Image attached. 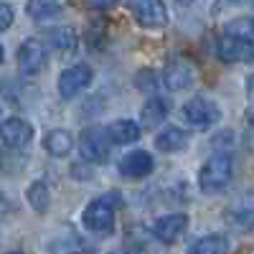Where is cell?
Masks as SVG:
<instances>
[{
	"label": "cell",
	"instance_id": "27",
	"mask_svg": "<svg viewBox=\"0 0 254 254\" xmlns=\"http://www.w3.org/2000/svg\"><path fill=\"white\" fill-rule=\"evenodd\" d=\"M87 8H92V10H112L115 3H87Z\"/></svg>",
	"mask_w": 254,
	"mask_h": 254
},
{
	"label": "cell",
	"instance_id": "8",
	"mask_svg": "<svg viewBox=\"0 0 254 254\" xmlns=\"http://www.w3.org/2000/svg\"><path fill=\"white\" fill-rule=\"evenodd\" d=\"M92 79H94V71H92L89 64H74V66H66L59 74V97L66 99V102L79 97L92 84Z\"/></svg>",
	"mask_w": 254,
	"mask_h": 254
},
{
	"label": "cell",
	"instance_id": "1",
	"mask_svg": "<svg viewBox=\"0 0 254 254\" xmlns=\"http://www.w3.org/2000/svg\"><path fill=\"white\" fill-rule=\"evenodd\" d=\"M231 181H234V155L231 153H214L198 171V188L206 196L221 193Z\"/></svg>",
	"mask_w": 254,
	"mask_h": 254
},
{
	"label": "cell",
	"instance_id": "31",
	"mask_svg": "<svg viewBox=\"0 0 254 254\" xmlns=\"http://www.w3.org/2000/svg\"><path fill=\"white\" fill-rule=\"evenodd\" d=\"M115 254H125V252H115Z\"/></svg>",
	"mask_w": 254,
	"mask_h": 254
},
{
	"label": "cell",
	"instance_id": "18",
	"mask_svg": "<svg viewBox=\"0 0 254 254\" xmlns=\"http://www.w3.org/2000/svg\"><path fill=\"white\" fill-rule=\"evenodd\" d=\"M26 201L36 214H46V211L51 208V188H49V183L41 181V178L33 181L26 188Z\"/></svg>",
	"mask_w": 254,
	"mask_h": 254
},
{
	"label": "cell",
	"instance_id": "17",
	"mask_svg": "<svg viewBox=\"0 0 254 254\" xmlns=\"http://www.w3.org/2000/svg\"><path fill=\"white\" fill-rule=\"evenodd\" d=\"M44 147L51 158H66L74 150V135L64 127H54L44 135Z\"/></svg>",
	"mask_w": 254,
	"mask_h": 254
},
{
	"label": "cell",
	"instance_id": "9",
	"mask_svg": "<svg viewBox=\"0 0 254 254\" xmlns=\"http://www.w3.org/2000/svg\"><path fill=\"white\" fill-rule=\"evenodd\" d=\"M132 13V20L137 26L147 28V31H158V28H165L168 26V5L165 3H158V0H132L127 3Z\"/></svg>",
	"mask_w": 254,
	"mask_h": 254
},
{
	"label": "cell",
	"instance_id": "7",
	"mask_svg": "<svg viewBox=\"0 0 254 254\" xmlns=\"http://www.w3.org/2000/svg\"><path fill=\"white\" fill-rule=\"evenodd\" d=\"M33 125L23 117H5L0 120V142L10 150H26V147L33 142Z\"/></svg>",
	"mask_w": 254,
	"mask_h": 254
},
{
	"label": "cell",
	"instance_id": "2",
	"mask_svg": "<svg viewBox=\"0 0 254 254\" xmlns=\"http://www.w3.org/2000/svg\"><path fill=\"white\" fill-rule=\"evenodd\" d=\"M81 226L92 237H110L115 231V201H112V196H97L84 206Z\"/></svg>",
	"mask_w": 254,
	"mask_h": 254
},
{
	"label": "cell",
	"instance_id": "28",
	"mask_svg": "<svg viewBox=\"0 0 254 254\" xmlns=\"http://www.w3.org/2000/svg\"><path fill=\"white\" fill-rule=\"evenodd\" d=\"M5 61V49H3V44H0V64Z\"/></svg>",
	"mask_w": 254,
	"mask_h": 254
},
{
	"label": "cell",
	"instance_id": "30",
	"mask_svg": "<svg viewBox=\"0 0 254 254\" xmlns=\"http://www.w3.org/2000/svg\"><path fill=\"white\" fill-rule=\"evenodd\" d=\"M5 254H23V252H5Z\"/></svg>",
	"mask_w": 254,
	"mask_h": 254
},
{
	"label": "cell",
	"instance_id": "15",
	"mask_svg": "<svg viewBox=\"0 0 254 254\" xmlns=\"http://www.w3.org/2000/svg\"><path fill=\"white\" fill-rule=\"evenodd\" d=\"M168 112H171V102H168L165 97H150L142 104V110H140L142 127H147V130H158V125H163L168 120Z\"/></svg>",
	"mask_w": 254,
	"mask_h": 254
},
{
	"label": "cell",
	"instance_id": "13",
	"mask_svg": "<svg viewBox=\"0 0 254 254\" xmlns=\"http://www.w3.org/2000/svg\"><path fill=\"white\" fill-rule=\"evenodd\" d=\"M188 229V216L186 214H165L153 221V237L163 244H176Z\"/></svg>",
	"mask_w": 254,
	"mask_h": 254
},
{
	"label": "cell",
	"instance_id": "11",
	"mask_svg": "<svg viewBox=\"0 0 254 254\" xmlns=\"http://www.w3.org/2000/svg\"><path fill=\"white\" fill-rule=\"evenodd\" d=\"M41 46L49 49L51 54L56 56H64V59H69L76 54L79 49V36L71 26H54V28H46L44 33H41Z\"/></svg>",
	"mask_w": 254,
	"mask_h": 254
},
{
	"label": "cell",
	"instance_id": "4",
	"mask_svg": "<svg viewBox=\"0 0 254 254\" xmlns=\"http://www.w3.org/2000/svg\"><path fill=\"white\" fill-rule=\"evenodd\" d=\"M196 79H198V66L188 56H171L160 74V81L165 84L168 92H186L196 84Z\"/></svg>",
	"mask_w": 254,
	"mask_h": 254
},
{
	"label": "cell",
	"instance_id": "26",
	"mask_svg": "<svg viewBox=\"0 0 254 254\" xmlns=\"http://www.w3.org/2000/svg\"><path fill=\"white\" fill-rule=\"evenodd\" d=\"M10 211H13V201H10L5 193H0V216L10 214Z\"/></svg>",
	"mask_w": 254,
	"mask_h": 254
},
{
	"label": "cell",
	"instance_id": "16",
	"mask_svg": "<svg viewBox=\"0 0 254 254\" xmlns=\"http://www.w3.org/2000/svg\"><path fill=\"white\" fill-rule=\"evenodd\" d=\"M107 137H110V142L112 145H130V142H137L140 140V125L135 122V120H130V117H122V120H115V122H110L107 127Z\"/></svg>",
	"mask_w": 254,
	"mask_h": 254
},
{
	"label": "cell",
	"instance_id": "5",
	"mask_svg": "<svg viewBox=\"0 0 254 254\" xmlns=\"http://www.w3.org/2000/svg\"><path fill=\"white\" fill-rule=\"evenodd\" d=\"M110 150H112V142H110L104 127L89 125V127H84V130L79 132V153H81V158L87 163H92V165L107 163Z\"/></svg>",
	"mask_w": 254,
	"mask_h": 254
},
{
	"label": "cell",
	"instance_id": "21",
	"mask_svg": "<svg viewBox=\"0 0 254 254\" xmlns=\"http://www.w3.org/2000/svg\"><path fill=\"white\" fill-rule=\"evenodd\" d=\"M104 36H107V20H104L102 15H97V18L92 20V23H89V28H87V38H89V46H92V49L102 46Z\"/></svg>",
	"mask_w": 254,
	"mask_h": 254
},
{
	"label": "cell",
	"instance_id": "23",
	"mask_svg": "<svg viewBox=\"0 0 254 254\" xmlns=\"http://www.w3.org/2000/svg\"><path fill=\"white\" fill-rule=\"evenodd\" d=\"M15 20V10L10 3H0V33H5Z\"/></svg>",
	"mask_w": 254,
	"mask_h": 254
},
{
	"label": "cell",
	"instance_id": "19",
	"mask_svg": "<svg viewBox=\"0 0 254 254\" xmlns=\"http://www.w3.org/2000/svg\"><path fill=\"white\" fill-rule=\"evenodd\" d=\"M226 252H229V237L224 234H206L186 249V254H226Z\"/></svg>",
	"mask_w": 254,
	"mask_h": 254
},
{
	"label": "cell",
	"instance_id": "12",
	"mask_svg": "<svg viewBox=\"0 0 254 254\" xmlns=\"http://www.w3.org/2000/svg\"><path fill=\"white\" fill-rule=\"evenodd\" d=\"M117 171L125 176V178H132V181H140L145 176H150L155 171V160L147 150H130L127 155L120 158L117 163Z\"/></svg>",
	"mask_w": 254,
	"mask_h": 254
},
{
	"label": "cell",
	"instance_id": "20",
	"mask_svg": "<svg viewBox=\"0 0 254 254\" xmlns=\"http://www.w3.org/2000/svg\"><path fill=\"white\" fill-rule=\"evenodd\" d=\"M64 10V3H54V0H31L26 3V13L31 20H49L56 18Z\"/></svg>",
	"mask_w": 254,
	"mask_h": 254
},
{
	"label": "cell",
	"instance_id": "22",
	"mask_svg": "<svg viewBox=\"0 0 254 254\" xmlns=\"http://www.w3.org/2000/svg\"><path fill=\"white\" fill-rule=\"evenodd\" d=\"M135 87L140 92H145V94H153L158 89V74L153 69H140L135 74Z\"/></svg>",
	"mask_w": 254,
	"mask_h": 254
},
{
	"label": "cell",
	"instance_id": "29",
	"mask_svg": "<svg viewBox=\"0 0 254 254\" xmlns=\"http://www.w3.org/2000/svg\"><path fill=\"white\" fill-rule=\"evenodd\" d=\"M0 165H3V150H0Z\"/></svg>",
	"mask_w": 254,
	"mask_h": 254
},
{
	"label": "cell",
	"instance_id": "10",
	"mask_svg": "<svg viewBox=\"0 0 254 254\" xmlns=\"http://www.w3.org/2000/svg\"><path fill=\"white\" fill-rule=\"evenodd\" d=\"M18 74L23 79H33L46 66V49L41 46L38 38H26L18 49Z\"/></svg>",
	"mask_w": 254,
	"mask_h": 254
},
{
	"label": "cell",
	"instance_id": "14",
	"mask_svg": "<svg viewBox=\"0 0 254 254\" xmlns=\"http://www.w3.org/2000/svg\"><path fill=\"white\" fill-rule=\"evenodd\" d=\"M188 132L183 130V127H165V130H160L155 135V147L158 153H165V155H176L181 150H186L188 147Z\"/></svg>",
	"mask_w": 254,
	"mask_h": 254
},
{
	"label": "cell",
	"instance_id": "24",
	"mask_svg": "<svg viewBox=\"0 0 254 254\" xmlns=\"http://www.w3.org/2000/svg\"><path fill=\"white\" fill-rule=\"evenodd\" d=\"M211 145H214L219 153H229V147L234 145V132H231V130H224L221 135H216L214 140H211Z\"/></svg>",
	"mask_w": 254,
	"mask_h": 254
},
{
	"label": "cell",
	"instance_id": "6",
	"mask_svg": "<svg viewBox=\"0 0 254 254\" xmlns=\"http://www.w3.org/2000/svg\"><path fill=\"white\" fill-rule=\"evenodd\" d=\"M216 56L224 64H249L254 56V41L237 33H221L216 38Z\"/></svg>",
	"mask_w": 254,
	"mask_h": 254
},
{
	"label": "cell",
	"instance_id": "3",
	"mask_svg": "<svg viewBox=\"0 0 254 254\" xmlns=\"http://www.w3.org/2000/svg\"><path fill=\"white\" fill-rule=\"evenodd\" d=\"M221 117H224V112L219 107V102H214L211 97H193L181 107V120L198 132L216 127L221 122Z\"/></svg>",
	"mask_w": 254,
	"mask_h": 254
},
{
	"label": "cell",
	"instance_id": "25",
	"mask_svg": "<svg viewBox=\"0 0 254 254\" xmlns=\"http://www.w3.org/2000/svg\"><path fill=\"white\" fill-rule=\"evenodd\" d=\"M229 224L234 226V229H249V221H252V214H249V208L244 211V214H229L226 216Z\"/></svg>",
	"mask_w": 254,
	"mask_h": 254
}]
</instances>
